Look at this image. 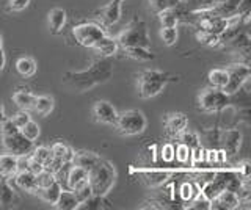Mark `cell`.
Wrapping results in <instances>:
<instances>
[{"label":"cell","mask_w":251,"mask_h":210,"mask_svg":"<svg viewBox=\"0 0 251 210\" xmlns=\"http://www.w3.org/2000/svg\"><path fill=\"white\" fill-rule=\"evenodd\" d=\"M113 74V65L110 58L102 57L100 60L93 61L91 66L85 71L77 72H65L63 74V83L77 93H83L91 90L96 85L107 82Z\"/></svg>","instance_id":"1"},{"label":"cell","mask_w":251,"mask_h":210,"mask_svg":"<svg viewBox=\"0 0 251 210\" xmlns=\"http://www.w3.org/2000/svg\"><path fill=\"white\" fill-rule=\"evenodd\" d=\"M177 80L176 75L157 71V69H145L138 74L137 88L141 99H151L157 94H160L163 88L167 87L170 82Z\"/></svg>","instance_id":"2"},{"label":"cell","mask_w":251,"mask_h":210,"mask_svg":"<svg viewBox=\"0 0 251 210\" xmlns=\"http://www.w3.org/2000/svg\"><path fill=\"white\" fill-rule=\"evenodd\" d=\"M116 181V169L110 162L99 160L98 165L88 171V184L93 194L98 196H107L113 188Z\"/></svg>","instance_id":"3"},{"label":"cell","mask_w":251,"mask_h":210,"mask_svg":"<svg viewBox=\"0 0 251 210\" xmlns=\"http://www.w3.org/2000/svg\"><path fill=\"white\" fill-rule=\"evenodd\" d=\"M118 46L121 47H146L151 49V40L148 35V25L143 19L135 18L116 38Z\"/></svg>","instance_id":"4"},{"label":"cell","mask_w":251,"mask_h":210,"mask_svg":"<svg viewBox=\"0 0 251 210\" xmlns=\"http://www.w3.org/2000/svg\"><path fill=\"white\" fill-rule=\"evenodd\" d=\"M148 126V119L140 110H127L124 113H118V119L115 122V127L118 134L124 137H135L143 134Z\"/></svg>","instance_id":"5"},{"label":"cell","mask_w":251,"mask_h":210,"mask_svg":"<svg viewBox=\"0 0 251 210\" xmlns=\"http://www.w3.org/2000/svg\"><path fill=\"white\" fill-rule=\"evenodd\" d=\"M227 105H229V96L220 88H204L198 96L200 110L206 113H218L225 110Z\"/></svg>","instance_id":"6"},{"label":"cell","mask_w":251,"mask_h":210,"mask_svg":"<svg viewBox=\"0 0 251 210\" xmlns=\"http://www.w3.org/2000/svg\"><path fill=\"white\" fill-rule=\"evenodd\" d=\"M104 35V27L99 24H91V22H83V24H78L73 28L74 40L82 47H93Z\"/></svg>","instance_id":"7"},{"label":"cell","mask_w":251,"mask_h":210,"mask_svg":"<svg viewBox=\"0 0 251 210\" xmlns=\"http://www.w3.org/2000/svg\"><path fill=\"white\" fill-rule=\"evenodd\" d=\"M227 71V83L223 88V91L227 96H232L235 93H239L243 85H245L250 79V66L248 63H235V65H229L226 68Z\"/></svg>","instance_id":"8"},{"label":"cell","mask_w":251,"mask_h":210,"mask_svg":"<svg viewBox=\"0 0 251 210\" xmlns=\"http://www.w3.org/2000/svg\"><path fill=\"white\" fill-rule=\"evenodd\" d=\"M2 144L3 149L8 154H13L16 157H24V155H28L33 149V141H30L28 138L24 137L21 132H16L11 135H2Z\"/></svg>","instance_id":"9"},{"label":"cell","mask_w":251,"mask_h":210,"mask_svg":"<svg viewBox=\"0 0 251 210\" xmlns=\"http://www.w3.org/2000/svg\"><path fill=\"white\" fill-rule=\"evenodd\" d=\"M93 118L99 124L115 126V122L118 119V112L108 100H96L93 105Z\"/></svg>","instance_id":"10"},{"label":"cell","mask_w":251,"mask_h":210,"mask_svg":"<svg viewBox=\"0 0 251 210\" xmlns=\"http://www.w3.org/2000/svg\"><path fill=\"white\" fill-rule=\"evenodd\" d=\"M121 5L123 0H110L105 6H102L100 10L94 13V16L100 21L104 27H112L121 18Z\"/></svg>","instance_id":"11"},{"label":"cell","mask_w":251,"mask_h":210,"mask_svg":"<svg viewBox=\"0 0 251 210\" xmlns=\"http://www.w3.org/2000/svg\"><path fill=\"white\" fill-rule=\"evenodd\" d=\"M88 185V171L69 163L66 171V187L68 190H80L82 187Z\"/></svg>","instance_id":"12"},{"label":"cell","mask_w":251,"mask_h":210,"mask_svg":"<svg viewBox=\"0 0 251 210\" xmlns=\"http://www.w3.org/2000/svg\"><path fill=\"white\" fill-rule=\"evenodd\" d=\"M242 199L235 191L231 190H223L218 193L215 199L210 201V209H222V210H234L240 207Z\"/></svg>","instance_id":"13"},{"label":"cell","mask_w":251,"mask_h":210,"mask_svg":"<svg viewBox=\"0 0 251 210\" xmlns=\"http://www.w3.org/2000/svg\"><path fill=\"white\" fill-rule=\"evenodd\" d=\"M220 143L223 146V152L226 154V157H232L239 151L242 146V134L239 130H226L220 137Z\"/></svg>","instance_id":"14"},{"label":"cell","mask_w":251,"mask_h":210,"mask_svg":"<svg viewBox=\"0 0 251 210\" xmlns=\"http://www.w3.org/2000/svg\"><path fill=\"white\" fill-rule=\"evenodd\" d=\"M188 127V119L184 113H171L165 119V132L170 137H179Z\"/></svg>","instance_id":"15"},{"label":"cell","mask_w":251,"mask_h":210,"mask_svg":"<svg viewBox=\"0 0 251 210\" xmlns=\"http://www.w3.org/2000/svg\"><path fill=\"white\" fill-rule=\"evenodd\" d=\"M14 184L19 190L27 191V193H36L38 187H36V177L35 173H31L30 169H21L18 171L14 176Z\"/></svg>","instance_id":"16"},{"label":"cell","mask_w":251,"mask_h":210,"mask_svg":"<svg viewBox=\"0 0 251 210\" xmlns=\"http://www.w3.org/2000/svg\"><path fill=\"white\" fill-rule=\"evenodd\" d=\"M100 160V157L98 154L94 152H88V151H77L73 154V160H71V163L73 165H77L80 166L86 171H90L91 168H94L98 165V162Z\"/></svg>","instance_id":"17"},{"label":"cell","mask_w":251,"mask_h":210,"mask_svg":"<svg viewBox=\"0 0 251 210\" xmlns=\"http://www.w3.org/2000/svg\"><path fill=\"white\" fill-rule=\"evenodd\" d=\"M18 165H19V157H16V155L8 152L0 155V177L11 179L18 173Z\"/></svg>","instance_id":"18"},{"label":"cell","mask_w":251,"mask_h":210,"mask_svg":"<svg viewBox=\"0 0 251 210\" xmlns=\"http://www.w3.org/2000/svg\"><path fill=\"white\" fill-rule=\"evenodd\" d=\"M13 102L18 105L21 110L30 112V110H33L35 94L28 88H18L13 93Z\"/></svg>","instance_id":"19"},{"label":"cell","mask_w":251,"mask_h":210,"mask_svg":"<svg viewBox=\"0 0 251 210\" xmlns=\"http://www.w3.org/2000/svg\"><path fill=\"white\" fill-rule=\"evenodd\" d=\"M91 49H94L100 57H113L116 55V52H118V43L116 40H113V38H110L107 35H104L100 38V40L93 46Z\"/></svg>","instance_id":"20"},{"label":"cell","mask_w":251,"mask_h":210,"mask_svg":"<svg viewBox=\"0 0 251 210\" xmlns=\"http://www.w3.org/2000/svg\"><path fill=\"white\" fill-rule=\"evenodd\" d=\"M66 24V11L63 8H53L49 13V30L52 35H60Z\"/></svg>","instance_id":"21"},{"label":"cell","mask_w":251,"mask_h":210,"mask_svg":"<svg viewBox=\"0 0 251 210\" xmlns=\"http://www.w3.org/2000/svg\"><path fill=\"white\" fill-rule=\"evenodd\" d=\"M61 184L58 182V179L55 181L53 184H50L49 187H44V188H38L35 194H38L39 198H41L44 202H47V204L53 206L55 202H57L60 193H61Z\"/></svg>","instance_id":"22"},{"label":"cell","mask_w":251,"mask_h":210,"mask_svg":"<svg viewBox=\"0 0 251 210\" xmlns=\"http://www.w3.org/2000/svg\"><path fill=\"white\" fill-rule=\"evenodd\" d=\"M78 204H80V202H78L75 193L73 190H61L60 196H58L57 202L53 204V207L58 210H74L78 207Z\"/></svg>","instance_id":"23"},{"label":"cell","mask_w":251,"mask_h":210,"mask_svg":"<svg viewBox=\"0 0 251 210\" xmlns=\"http://www.w3.org/2000/svg\"><path fill=\"white\" fill-rule=\"evenodd\" d=\"M16 201V191L8 182V179L0 181V207H10Z\"/></svg>","instance_id":"24"},{"label":"cell","mask_w":251,"mask_h":210,"mask_svg":"<svg viewBox=\"0 0 251 210\" xmlns=\"http://www.w3.org/2000/svg\"><path fill=\"white\" fill-rule=\"evenodd\" d=\"M110 202L105 199V196H98V194H91L90 198H86L83 202L78 204L77 209L82 210H102V209H110Z\"/></svg>","instance_id":"25"},{"label":"cell","mask_w":251,"mask_h":210,"mask_svg":"<svg viewBox=\"0 0 251 210\" xmlns=\"http://www.w3.org/2000/svg\"><path fill=\"white\" fill-rule=\"evenodd\" d=\"M53 107H55V100L52 96H35V104H33V110L41 115V116H47L53 112Z\"/></svg>","instance_id":"26"},{"label":"cell","mask_w":251,"mask_h":210,"mask_svg":"<svg viewBox=\"0 0 251 210\" xmlns=\"http://www.w3.org/2000/svg\"><path fill=\"white\" fill-rule=\"evenodd\" d=\"M16 71L22 77H31L36 72V61L31 57H21L16 61Z\"/></svg>","instance_id":"27"},{"label":"cell","mask_w":251,"mask_h":210,"mask_svg":"<svg viewBox=\"0 0 251 210\" xmlns=\"http://www.w3.org/2000/svg\"><path fill=\"white\" fill-rule=\"evenodd\" d=\"M73 154H74V151L65 143H53L50 146V155H52V157L60 159L65 163H71V160H73Z\"/></svg>","instance_id":"28"},{"label":"cell","mask_w":251,"mask_h":210,"mask_svg":"<svg viewBox=\"0 0 251 210\" xmlns=\"http://www.w3.org/2000/svg\"><path fill=\"white\" fill-rule=\"evenodd\" d=\"M207 79H209L210 87L223 90L226 87V83H227V71H226V69H220V68L218 69H212V71L209 72V75H207Z\"/></svg>","instance_id":"29"},{"label":"cell","mask_w":251,"mask_h":210,"mask_svg":"<svg viewBox=\"0 0 251 210\" xmlns=\"http://www.w3.org/2000/svg\"><path fill=\"white\" fill-rule=\"evenodd\" d=\"M124 53L132 60L137 61H151L154 60V53L146 47H124Z\"/></svg>","instance_id":"30"},{"label":"cell","mask_w":251,"mask_h":210,"mask_svg":"<svg viewBox=\"0 0 251 210\" xmlns=\"http://www.w3.org/2000/svg\"><path fill=\"white\" fill-rule=\"evenodd\" d=\"M182 3V0H149V8L152 13H160L165 10H173Z\"/></svg>","instance_id":"31"},{"label":"cell","mask_w":251,"mask_h":210,"mask_svg":"<svg viewBox=\"0 0 251 210\" xmlns=\"http://www.w3.org/2000/svg\"><path fill=\"white\" fill-rule=\"evenodd\" d=\"M157 18H159V22H160L162 27H177L179 14H177V11L175 8L157 13Z\"/></svg>","instance_id":"32"},{"label":"cell","mask_w":251,"mask_h":210,"mask_svg":"<svg viewBox=\"0 0 251 210\" xmlns=\"http://www.w3.org/2000/svg\"><path fill=\"white\" fill-rule=\"evenodd\" d=\"M28 157L31 160H35L36 163H39V165H46L47 160H49L50 157V147L47 146H38V147H33L31 149V152L28 154Z\"/></svg>","instance_id":"33"},{"label":"cell","mask_w":251,"mask_h":210,"mask_svg":"<svg viewBox=\"0 0 251 210\" xmlns=\"http://www.w3.org/2000/svg\"><path fill=\"white\" fill-rule=\"evenodd\" d=\"M170 174L165 173V171H146V173H143V177L148 185L151 187H157V185H162L165 181H167V177Z\"/></svg>","instance_id":"34"},{"label":"cell","mask_w":251,"mask_h":210,"mask_svg":"<svg viewBox=\"0 0 251 210\" xmlns=\"http://www.w3.org/2000/svg\"><path fill=\"white\" fill-rule=\"evenodd\" d=\"M196 40H198L201 44L209 46V47H218V46H222V40H220L218 35L202 32V30H198V32H196Z\"/></svg>","instance_id":"35"},{"label":"cell","mask_w":251,"mask_h":210,"mask_svg":"<svg viewBox=\"0 0 251 210\" xmlns=\"http://www.w3.org/2000/svg\"><path fill=\"white\" fill-rule=\"evenodd\" d=\"M160 38L165 46H175L177 43V38H179V33H177V28L176 27H162L160 30Z\"/></svg>","instance_id":"36"},{"label":"cell","mask_w":251,"mask_h":210,"mask_svg":"<svg viewBox=\"0 0 251 210\" xmlns=\"http://www.w3.org/2000/svg\"><path fill=\"white\" fill-rule=\"evenodd\" d=\"M35 177H36V187H38V188L49 187L50 184H53L55 181H57V176H55L53 173H50V171H47V169H41L38 174H35Z\"/></svg>","instance_id":"37"},{"label":"cell","mask_w":251,"mask_h":210,"mask_svg":"<svg viewBox=\"0 0 251 210\" xmlns=\"http://www.w3.org/2000/svg\"><path fill=\"white\" fill-rule=\"evenodd\" d=\"M175 159L182 163V165H185V163H188V160L192 159V149L188 147L187 144L184 143H179L176 147H175Z\"/></svg>","instance_id":"38"},{"label":"cell","mask_w":251,"mask_h":210,"mask_svg":"<svg viewBox=\"0 0 251 210\" xmlns=\"http://www.w3.org/2000/svg\"><path fill=\"white\" fill-rule=\"evenodd\" d=\"M19 132L21 134L25 137V138H28L30 141H35V140L39 137V126L35 122V121H28L25 126H22L21 129H19Z\"/></svg>","instance_id":"39"},{"label":"cell","mask_w":251,"mask_h":210,"mask_svg":"<svg viewBox=\"0 0 251 210\" xmlns=\"http://www.w3.org/2000/svg\"><path fill=\"white\" fill-rule=\"evenodd\" d=\"M179 138H180V143H184V144H187L190 149H193V147H198V146H201V140L198 138V135L196 134H193V132H188L187 129L182 132V134L179 135Z\"/></svg>","instance_id":"40"},{"label":"cell","mask_w":251,"mask_h":210,"mask_svg":"<svg viewBox=\"0 0 251 210\" xmlns=\"http://www.w3.org/2000/svg\"><path fill=\"white\" fill-rule=\"evenodd\" d=\"M195 194H196V188H195V185L192 182H184L182 185H180L179 196H180V199H182V201L190 202L195 198Z\"/></svg>","instance_id":"41"},{"label":"cell","mask_w":251,"mask_h":210,"mask_svg":"<svg viewBox=\"0 0 251 210\" xmlns=\"http://www.w3.org/2000/svg\"><path fill=\"white\" fill-rule=\"evenodd\" d=\"M188 209H195V210H209L210 209V201L207 198H204L202 194L200 193V196H195L192 201H190V206Z\"/></svg>","instance_id":"42"},{"label":"cell","mask_w":251,"mask_h":210,"mask_svg":"<svg viewBox=\"0 0 251 210\" xmlns=\"http://www.w3.org/2000/svg\"><path fill=\"white\" fill-rule=\"evenodd\" d=\"M16 132H19V129L13 122L11 118H6L2 124H0V135H11V134H16Z\"/></svg>","instance_id":"43"},{"label":"cell","mask_w":251,"mask_h":210,"mask_svg":"<svg viewBox=\"0 0 251 210\" xmlns=\"http://www.w3.org/2000/svg\"><path fill=\"white\" fill-rule=\"evenodd\" d=\"M235 173H237V176L243 182H248L250 181V162L243 160L242 163H239L237 168H235Z\"/></svg>","instance_id":"44"},{"label":"cell","mask_w":251,"mask_h":210,"mask_svg":"<svg viewBox=\"0 0 251 210\" xmlns=\"http://www.w3.org/2000/svg\"><path fill=\"white\" fill-rule=\"evenodd\" d=\"M31 3V0H10L8 2V10L10 11H24Z\"/></svg>","instance_id":"45"},{"label":"cell","mask_w":251,"mask_h":210,"mask_svg":"<svg viewBox=\"0 0 251 210\" xmlns=\"http://www.w3.org/2000/svg\"><path fill=\"white\" fill-rule=\"evenodd\" d=\"M13 122L18 126V129H21L22 126H25V124L31 119L30 118V115H28V112H25V110H21L19 113H16L14 116H13Z\"/></svg>","instance_id":"46"},{"label":"cell","mask_w":251,"mask_h":210,"mask_svg":"<svg viewBox=\"0 0 251 210\" xmlns=\"http://www.w3.org/2000/svg\"><path fill=\"white\" fill-rule=\"evenodd\" d=\"M162 159L165 162H173L175 160V144L167 143L162 147Z\"/></svg>","instance_id":"47"},{"label":"cell","mask_w":251,"mask_h":210,"mask_svg":"<svg viewBox=\"0 0 251 210\" xmlns=\"http://www.w3.org/2000/svg\"><path fill=\"white\" fill-rule=\"evenodd\" d=\"M5 65H6V57H5V52H3V49L0 47V72L3 71Z\"/></svg>","instance_id":"48"},{"label":"cell","mask_w":251,"mask_h":210,"mask_svg":"<svg viewBox=\"0 0 251 210\" xmlns=\"http://www.w3.org/2000/svg\"><path fill=\"white\" fill-rule=\"evenodd\" d=\"M5 119H6V116H5V108H3L2 100H0V124H2Z\"/></svg>","instance_id":"49"},{"label":"cell","mask_w":251,"mask_h":210,"mask_svg":"<svg viewBox=\"0 0 251 210\" xmlns=\"http://www.w3.org/2000/svg\"><path fill=\"white\" fill-rule=\"evenodd\" d=\"M3 46V41H2V36H0V47Z\"/></svg>","instance_id":"50"},{"label":"cell","mask_w":251,"mask_h":210,"mask_svg":"<svg viewBox=\"0 0 251 210\" xmlns=\"http://www.w3.org/2000/svg\"><path fill=\"white\" fill-rule=\"evenodd\" d=\"M182 2H187V0H182Z\"/></svg>","instance_id":"51"}]
</instances>
